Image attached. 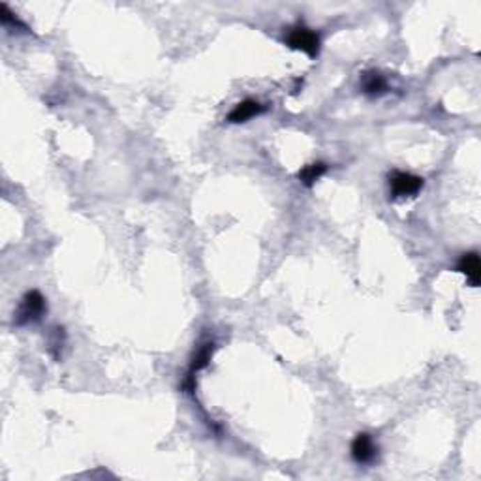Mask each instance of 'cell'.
I'll list each match as a JSON object with an SVG mask.
<instances>
[{"label": "cell", "instance_id": "obj_1", "mask_svg": "<svg viewBox=\"0 0 481 481\" xmlns=\"http://www.w3.org/2000/svg\"><path fill=\"white\" fill-rule=\"evenodd\" d=\"M286 45H290L291 49L303 51L310 59H316L318 53H320V36L312 29H309V26L297 25L288 32Z\"/></svg>", "mask_w": 481, "mask_h": 481}, {"label": "cell", "instance_id": "obj_3", "mask_svg": "<svg viewBox=\"0 0 481 481\" xmlns=\"http://www.w3.org/2000/svg\"><path fill=\"white\" fill-rule=\"evenodd\" d=\"M423 188V179L406 171H393L389 175V190L393 198H413Z\"/></svg>", "mask_w": 481, "mask_h": 481}, {"label": "cell", "instance_id": "obj_8", "mask_svg": "<svg viewBox=\"0 0 481 481\" xmlns=\"http://www.w3.org/2000/svg\"><path fill=\"white\" fill-rule=\"evenodd\" d=\"M327 171V166L323 164V162H314V164H309V166H305L299 171V181H301L303 185L305 186H314L318 181L326 175Z\"/></svg>", "mask_w": 481, "mask_h": 481}, {"label": "cell", "instance_id": "obj_5", "mask_svg": "<svg viewBox=\"0 0 481 481\" xmlns=\"http://www.w3.org/2000/svg\"><path fill=\"white\" fill-rule=\"evenodd\" d=\"M264 112H266V107L259 104V102H256V100H243V102H239V104L235 105L234 109L229 112L228 121L234 124L247 123V121L258 117V115H261Z\"/></svg>", "mask_w": 481, "mask_h": 481}, {"label": "cell", "instance_id": "obj_4", "mask_svg": "<svg viewBox=\"0 0 481 481\" xmlns=\"http://www.w3.org/2000/svg\"><path fill=\"white\" fill-rule=\"evenodd\" d=\"M378 455V445L369 432H359L352 442V459L358 464H370Z\"/></svg>", "mask_w": 481, "mask_h": 481}, {"label": "cell", "instance_id": "obj_6", "mask_svg": "<svg viewBox=\"0 0 481 481\" xmlns=\"http://www.w3.org/2000/svg\"><path fill=\"white\" fill-rule=\"evenodd\" d=\"M457 271L463 273L472 288L480 286L481 266H480V256H478V252L463 254L461 259H459V264H457Z\"/></svg>", "mask_w": 481, "mask_h": 481}, {"label": "cell", "instance_id": "obj_2", "mask_svg": "<svg viewBox=\"0 0 481 481\" xmlns=\"http://www.w3.org/2000/svg\"><path fill=\"white\" fill-rule=\"evenodd\" d=\"M47 310L45 299L40 291L32 290L25 293V297L19 303V309L15 312V326H26V323H34L43 316V312Z\"/></svg>", "mask_w": 481, "mask_h": 481}, {"label": "cell", "instance_id": "obj_7", "mask_svg": "<svg viewBox=\"0 0 481 481\" xmlns=\"http://www.w3.org/2000/svg\"><path fill=\"white\" fill-rule=\"evenodd\" d=\"M361 89L367 96H382L385 91H388V83L383 79L382 74L378 72H365L361 75Z\"/></svg>", "mask_w": 481, "mask_h": 481}, {"label": "cell", "instance_id": "obj_9", "mask_svg": "<svg viewBox=\"0 0 481 481\" xmlns=\"http://www.w3.org/2000/svg\"><path fill=\"white\" fill-rule=\"evenodd\" d=\"M213 350H215V344H213V342H207V344H204L199 348L196 358H194V361H192L190 365V374H188V378H194V372H199V370L205 369V367L209 365Z\"/></svg>", "mask_w": 481, "mask_h": 481}]
</instances>
